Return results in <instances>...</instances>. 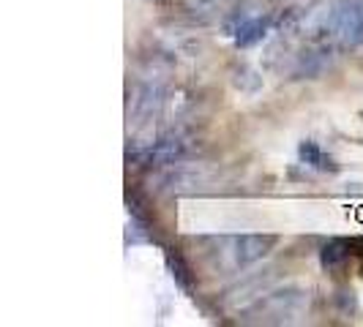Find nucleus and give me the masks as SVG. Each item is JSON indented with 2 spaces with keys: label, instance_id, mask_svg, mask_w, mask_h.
<instances>
[{
  "label": "nucleus",
  "instance_id": "obj_1",
  "mask_svg": "<svg viewBox=\"0 0 363 327\" xmlns=\"http://www.w3.org/2000/svg\"><path fill=\"white\" fill-rule=\"evenodd\" d=\"M306 303V294L298 289H281L265 294L262 300H257L255 309L246 311V316H257L255 322H268V325H281L290 322L292 316H298Z\"/></svg>",
  "mask_w": 363,
  "mask_h": 327
},
{
  "label": "nucleus",
  "instance_id": "obj_2",
  "mask_svg": "<svg viewBox=\"0 0 363 327\" xmlns=\"http://www.w3.org/2000/svg\"><path fill=\"white\" fill-rule=\"evenodd\" d=\"M189 147H191V139H189L186 134H181V131H169V134H164L159 142H153V145L140 156V164H143V166L175 164L189 153Z\"/></svg>",
  "mask_w": 363,
  "mask_h": 327
},
{
  "label": "nucleus",
  "instance_id": "obj_3",
  "mask_svg": "<svg viewBox=\"0 0 363 327\" xmlns=\"http://www.w3.org/2000/svg\"><path fill=\"white\" fill-rule=\"evenodd\" d=\"M276 246L273 235H240L230 240V256H233V268H246L265 254H271Z\"/></svg>",
  "mask_w": 363,
  "mask_h": 327
},
{
  "label": "nucleus",
  "instance_id": "obj_4",
  "mask_svg": "<svg viewBox=\"0 0 363 327\" xmlns=\"http://www.w3.org/2000/svg\"><path fill=\"white\" fill-rule=\"evenodd\" d=\"M268 33V19L265 17H257V14H249L246 19H240L238 22V28L233 30V36H235V44L238 47H252L257 41H262Z\"/></svg>",
  "mask_w": 363,
  "mask_h": 327
},
{
  "label": "nucleus",
  "instance_id": "obj_5",
  "mask_svg": "<svg viewBox=\"0 0 363 327\" xmlns=\"http://www.w3.org/2000/svg\"><path fill=\"white\" fill-rule=\"evenodd\" d=\"M298 156H301V161L311 166V169H320V172H336L339 169V164L333 161L328 153H323L320 147L314 145V142H301L298 147Z\"/></svg>",
  "mask_w": 363,
  "mask_h": 327
},
{
  "label": "nucleus",
  "instance_id": "obj_6",
  "mask_svg": "<svg viewBox=\"0 0 363 327\" xmlns=\"http://www.w3.org/2000/svg\"><path fill=\"white\" fill-rule=\"evenodd\" d=\"M162 104V91L159 88H153V85H145L143 91L137 93V98H134V115L137 117H150L156 109Z\"/></svg>",
  "mask_w": 363,
  "mask_h": 327
},
{
  "label": "nucleus",
  "instance_id": "obj_7",
  "mask_svg": "<svg viewBox=\"0 0 363 327\" xmlns=\"http://www.w3.org/2000/svg\"><path fill=\"white\" fill-rule=\"evenodd\" d=\"M347 256H350L347 240H330V243L323 246V251H320L323 268H328V270H339V268L347 262Z\"/></svg>",
  "mask_w": 363,
  "mask_h": 327
},
{
  "label": "nucleus",
  "instance_id": "obj_8",
  "mask_svg": "<svg viewBox=\"0 0 363 327\" xmlns=\"http://www.w3.org/2000/svg\"><path fill=\"white\" fill-rule=\"evenodd\" d=\"M167 265L172 270V278L181 284L183 289H191V275H189V268H186V262L178 251H167Z\"/></svg>",
  "mask_w": 363,
  "mask_h": 327
},
{
  "label": "nucleus",
  "instance_id": "obj_9",
  "mask_svg": "<svg viewBox=\"0 0 363 327\" xmlns=\"http://www.w3.org/2000/svg\"><path fill=\"white\" fill-rule=\"evenodd\" d=\"M347 248H350V254L363 256V237H352V240H347Z\"/></svg>",
  "mask_w": 363,
  "mask_h": 327
},
{
  "label": "nucleus",
  "instance_id": "obj_10",
  "mask_svg": "<svg viewBox=\"0 0 363 327\" xmlns=\"http://www.w3.org/2000/svg\"><path fill=\"white\" fill-rule=\"evenodd\" d=\"M216 3H221V0H191V6H197L202 11H205V8H213Z\"/></svg>",
  "mask_w": 363,
  "mask_h": 327
}]
</instances>
